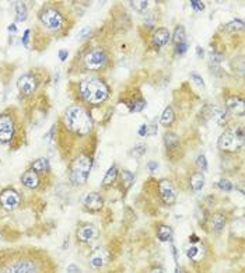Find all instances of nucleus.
<instances>
[{
  "mask_svg": "<svg viewBox=\"0 0 245 273\" xmlns=\"http://www.w3.org/2000/svg\"><path fill=\"white\" fill-rule=\"evenodd\" d=\"M112 254L107 246H98L94 251L91 252L88 258V263L93 269H102L111 261Z\"/></svg>",
  "mask_w": 245,
  "mask_h": 273,
  "instance_id": "obj_11",
  "label": "nucleus"
},
{
  "mask_svg": "<svg viewBox=\"0 0 245 273\" xmlns=\"http://www.w3.org/2000/svg\"><path fill=\"white\" fill-rule=\"evenodd\" d=\"M63 122L70 132L77 136H85L94 128L91 113L83 105H72L63 113Z\"/></svg>",
  "mask_w": 245,
  "mask_h": 273,
  "instance_id": "obj_3",
  "label": "nucleus"
},
{
  "mask_svg": "<svg viewBox=\"0 0 245 273\" xmlns=\"http://www.w3.org/2000/svg\"><path fill=\"white\" fill-rule=\"evenodd\" d=\"M205 182H206L205 174L202 171H195L189 178V187L193 192H199L205 187Z\"/></svg>",
  "mask_w": 245,
  "mask_h": 273,
  "instance_id": "obj_22",
  "label": "nucleus"
},
{
  "mask_svg": "<svg viewBox=\"0 0 245 273\" xmlns=\"http://www.w3.org/2000/svg\"><path fill=\"white\" fill-rule=\"evenodd\" d=\"M59 58H60V60H62V62H64V60H66V58H68V52H66V51H63V49H62V51H59Z\"/></svg>",
  "mask_w": 245,
  "mask_h": 273,
  "instance_id": "obj_44",
  "label": "nucleus"
},
{
  "mask_svg": "<svg viewBox=\"0 0 245 273\" xmlns=\"http://www.w3.org/2000/svg\"><path fill=\"white\" fill-rule=\"evenodd\" d=\"M197 242H201V238H199L196 234H192V236H189V244H197Z\"/></svg>",
  "mask_w": 245,
  "mask_h": 273,
  "instance_id": "obj_43",
  "label": "nucleus"
},
{
  "mask_svg": "<svg viewBox=\"0 0 245 273\" xmlns=\"http://www.w3.org/2000/svg\"><path fill=\"white\" fill-rule=\"evenodd\" d=\"M133 181H135L133 172H130L129 170H123V171H121V182H122V187L125 188V191H128L129 188L132 187Z\"/></svg>",
  "mask_w": 245,
  "mask_h": 273,
  "instance_id": "obj_28",
  "label": "nucleus"
},
{
  "mask_svg": "<svg viewBox=\"0 0 245 273\" xmlns=\"http://www.w3.org/2000/svg\"><path fill=\"white\" fill-rule=\"evenodd\" d=\"M118 174H119L118 166H117V164H112V166L107 170V172H105V175H104V178H102V182H101L102 187H104V188L111 187L112 184L117 181Z\"/></svg>",
  "mask_w": 245,
  "mask_h": 273,
  "instance_id": "obj_23",
  "label": "nucleus"
},
{
  "mask_svg": "<svg viewBox=\"0 0 245 273\" xmlns=\"http://www.w3.org/2000/svg\"><path fill=\"white\" fill-rule=\"evenodd\" d=\"M30 30H26V32H24V37H23V43H24V47L26 48H28V41H30Z\"/></svg>",
  "mask_w": 245,
  "mask_h": 273,
  "instance_id": "obj_41",
  "label": "nucleus"
},
{
  "mask_svg": "<svg viewBox=\"0 0 245 273\" xmlns=\"http://www.w3.org/2000/svg\"><path fill=\"white\" fill-rule=\"evenodd\" d=\"M16 132V123L14 118L9 113L0 115V143H10L14 138Z\"/></svg>",
  "mask_w": 245,
  "mask_h": 273,
  "instance_id": "obj_9",
  "label": "nucleus"
},
{
  "mask_svg": "<svg viewBox=\"0 0 245 273\" xmlns=\"http://www.w3.org/2000/svg\"><path fill=\"white\" fill-rule=\"evenodd\" d=\"M111 90L105 81L100 77H87L79 84V96L88 105H101L107 102Z\"/></svg>",
  "mask_w": 245,
  "mask_h": 273,
  "instance_id": "obj_2",
  "label": "nucleus"
},
{
  "mask_svg": "<svg viewBox=\"0 0 245 273\" xmlns=\"http://www.w3.org/2000/svg\"><path fill=\"white\" fill-rule=\"evenodd\" d=\"M210 229L213 231L214 234H220L221 231L226 229V224H227V214L218 210V212H214L210 217Z\"/></svg>",
  "mask_w": 245,
  "mask_h": 273,
  "instance_id": "obj_17",
  "label": "nucleus"
},
{
  "mask_svg": "<svg viewBox=\"0 0 245 273\" xmlns=\"http://www.w3.org/2000/svg\"><path fill=\"white\" fill-rule=\"evenodd\" d=\"M172 42L174 45H180V43L187 42V32H185V27L184 26H176L175 30H174V34H172Z\"/></svg>",
  "mask_w": 245,
  "mask_h": 273,
  "instance_id": "obj_26",
  "label": "nucleus"
},
{
  "mask_svg": "<svg viewBox=\"0 0 245 273\" xmlns=\"http://www.w3.org/2000/svg\"><path fill=\"white\" fill-rule=\"evenodd\" d=\"M21 184L28 189H37L39 187V174L34 171V170H28L21 175Z\"/></svg>",
  "mask_w": 245,
  "mask_h": 273,
  "instance_id": "obj_20",
  "label": "nucleus"
},
{
  "mask_svg": "<svg viewBox=\"0 0 245 273\" xmlns=\"http://www.w3.org/2000/svg\"><path fill=\"white\" fill-rule=\"evenodd\" d=\"M31 170L37 172V174H48L49 170H51V166H49L48 158H38L31 164Z\"/></svg>",
  "mask_w": 245,
  "mask_h": 273,
  "instance_id": "obj_24",
  "label": "nucleus"
},
{
  "mask_svg": "<svg viewBox=\"0 0 245 273\" xmlns=\"http://www.w3.org/2000/svg\"><path fill=\"white\" fill-rule=\"evenodd\" d=\"M157 167H159V164H157L155 161H150V163H147V170H149L150 172H153L154 170H157Z\"/></svg>",
  "mask_w": 245,
  "mask_h": 273,
  "instance_id": "obj_42",
  "label": "nucleus"
},
{
  "mask_svg": "<svg viewBox=\"0 0 245 273\" xmlns=\"http://www.w3.org/2000/svg\"><path fill=\"white\" fill-rule=\"evenodd\" d=\"M196 166L199 168V171L206 172L208 171V158L205 154H199L196 158Z\"/></svg>",
  "mask_w": 245,
  "mask_h": 273,
  "instance_id": "obj_32",
  "label": "nucleus"
},
{
  "mask_svg": "<svg viewBox=\"0 0 245 273\" xmlns=\"http://www.w3.org/2000/svg\"><path fill=\"white\" fill-rule=\"evenodd\" d=\"M196 54L199 58H203V55H205V52H203V48H201V47H196Z\"/></svg>",
  "mask_w": 245,
  "mask_h": 273,
  "instance_id": "obj_46",
  "label": "nucleus"
},
{
  "mask_svg": "<svg viewBox=\"0 0 245 273\" xmlns=\"http://www.w3.org/2000/svg\"><path fill=\"white\" fill-rule=\"evenodd\" d=\"M14 11H16V17L18 21H26L28 17V9L26 3L23 2H17L14 5Z\"/></svg>",
  "mask_w": 245,
  "mask_h": 273,
  "instance_id": "obj_27",
  "label": "nucleus"
},
{
  "mask_svg": "<svg viewBox=\"0 0 245 273\" xmlns=\"http://www.w3.org/2000/svg\"><path fill=\"white\" fill-rule=\"evenodd\" d=\"M191 80L193 81L195 84H197V86L205 87V81H203V77H202V76L197 75L196 72H192V73H191Z\"/></svg>",
  "mask_w": 245,
  "mask_h": 273,
  "instance_id": "obj_35",
  "label": "nucleus"
},
{
  "mask_svg": "<svg viewBox=\"0 0 245 273\" xmlns=\"http://www.w3.org/2000/svg\"><path fill=\"white\" fill-rule=\"evenodd\" d=\"M175 121V112H174V109L172 107H167L161 113V118H160V123L165 128H170L171 125L174 123Z\"/></svg>",
  "mask_w": 245,
  "mask_h": 273,
  "instance_id": "obj_25",
  "label": "nucleus"
},
{
  "mask_svg": "<svg viewBox=\"0 0 245 273\" xmlns=\"http://www.w3.org/2000/svg\"><path fill=\"white\" fill-rule=\"evenodd\" d=\"M16 31H17L16 24H10V26H9V32H16Z\"/></svg>",
  "mask_w": 245,
  "mask_h": 273,
  "instance_id": "obj_47",
  "label": "nucleus"
},
{
  "mask_svg": "<svg viewBox=\"0 0 245 273\" xmlns=\"http://www.w3.org/2000/svg\"><path fill=\"white\" fill-rule=\"evenodd\" d=\"M146 105H147L146 100L142 98V97H138V98H135V100L129 102V109L132 112H140V111H143L144 108H146Z\"/></svg>",
  "mask_w": 245,
  "mask_h": 273,
  "instance_id": "obj_29",
  "label": "nucleus"
},
{
  "mask_svg": "<svg viewBox=\"0 0 245 273\" xmlns=\"http://www.w3.org/2000/svg\"><path fill=\"white\" fill-rule=\"evenodd\" d=\"M157 192L160 196L161 202L165 206H172L176 202V189L174 184L168 178H163L157 182Z\"/></svg>",
  "mask_w": 245,
  "mask_h": 273,
  "instance_id": "obj_8",
  "label": "nucleus"
},
{
  "mask_svg": "<svg viewBox=\"0 0 245 273\" xmlns=\"http://www.w3.org/2000/svg\"><path fill=\"white\" fill-rule=\"evenodd\" d=\"M17 88L24 96H31L38 88L37 77L31 75V73H26V75L20 76V79L17 80Z\"/></svg>",
  "mask_w": 245,
  "mask_h": 273,
  "instance_id": "obj_13",
  "label": "nucleus"
},
{
  "mask_svg": "<svg viewBox=\"0 0 245 273\" xmlns=\"http://www.w3.org/2000/svg\"><path fill=\"white\" fill-rule=\"evenodd\" d=\"M171 41V32L168 28H157L154 32H153V37H151V42H153V47L157 49L163 48L167 43Z\"/></svg>",
  "mask_w": 245,
  "mask_h": 273,
  "instance_id": "obj_18",
  "label": "nucleus"
},
{
  "mask_svg": "<svg viewBox=\"0 0 245 273\" xmlns=\"http://www.w3.org/2000/svg\"><path fill=\"white\" fill-rule=\"evenodd\" d=\"M150 273H165V270L161 268V266H155V268H153L150 270Z\"/></svg>",
  "mask_w": 245,
  "mask_h": 273,
  "instance_id": "obj_45",
  "label": "nucleus"
},
{
  "mask_svg": "<svg viewBox=\"0 0 245 273\" xmlns=\"http://www.w3.org/2000/svg\"><path fill=\"white\" fill-rule=\"evenodd\" d=\"M84 67L91 72H100L107 67L109 63V55L104 48H94L85 54L83 59Z\"/></svg>",
  "mask_w": 245,
  "mask_h": 273,
  "instance_id": "obj_7",
  "label": "nucleus"
},
{
  "mask_svg": "<svg viewBox=\"0 0 245 273\" xmlns=\"http://www.w3.org/2000/svg\"><path fill=\"white\" fill-rule=\"evenodd\" d=\"M0 203H2V208L6 210H16L20 203H21V198H20V193L14 191V189H5L3 192L0 193Z\"/></svg>",
  "mask_w": 245,
  "mask_h": 273,
  "instance_id": "obj_12",
  "label": "nucleus"
},
{
  "mask_svg": "<svg viewBox=\"0 0 245 273\" xmlns=\"http://www.w3.org/2000/svg\"><path fill=\"white\" fill-rule=\"evenodd\" d=\"M91 168H93V155L88 153H80L70 163L69 181L76 187L84 185L90 177Z\"/></svg>",
  "mask_w": 245,
  "mask_h": 273,
  "instance_id": "obj_4",
  "label": "nucleus"
},
{
  "mask_svg": "<svg viewBox=\"0 0 245 273\" xmlns=\"http://www.w3.org/2000/svg\"><path fill=\"white\" fill-rule=\"evenodd\" d=\"M98 237H100V230L91 223H83L77 227L76 231V238L80 244H91L97 241Z\"/></svg>",
  "mask_w": 245,
  "mask_h": 273,
  "instance_id": "obj_10",
  "label": "nucleus"
},
{
  "mask_svg": "<svg viewBox=\"0 0 245 273\" xmlns=\"http://www.w3.org/2000/svg\"><path fill=\"white\" fill-rule=\"evenodd\" d=\"M0 273H47V262L34 254L18 252L0 265Z\"/></svg>",
  "mask_w": 245,
  "mask_h": 273,
  "instance_id": "obj_1",
  "label": "nucleus"
},
{
  "mask_svg": "<svg viewBox=\"0 0 245 273\" xmlns=\"http://www.w3.org/2000/svg\"><path fill=\"white\" fill-rule=\"evenodd\" d=\"M155 236L157 240L160 242H172L174 240V230L170 225L167 224H159L157 230H155Z\"/></svg>",
  "mask_w": 245,
  "mask_h": 273,
  "instance_id": "obj_21",
  "label": "nucleus"
},
{
  "mask_svg": "<svg viewBox=\"0 0 245 273\" xmlns=\"http://www.w3.org/2000/svg\"><path fill=\"white\" fill-rule=\"evenodd\" d=\"M244 146V128L242 125L231 126L220 134L217 140V147L224 153H237Z\"/></svg>",
  "mask_w": 245,
  "mask_h": 273,
  "instance_id": "obj_5",
  "label": "nucleus"
},
{
  "mask_svg": "<svg viewBox=\"0 0 245 273\" xmlns=\"http://www.w3.org/2000/svg\"><path fill=\"white\" fill-rule=\"evenodd\" d=\"M217 187L221 189V191H224V192H230V191H233V188H234V185L231 184V181H229V179H220V181L217 182Z\"/></svg>",
  "mask_w": 245,
  "mask_h": 273,
  "instance_id": "obj_33",
  "label": "nucleus"
},
{
  "mask_svg": "<svg viewBox=\"0 0 245 273\" xmlns=\"http://www.w3.org/2000/svg\"><path fill=\"white\" fill-rule=\"evenodd\" d=\"M188 51V42L180 43V45H175V54L176 55H184Z\"/></svg>",
  "mask_w": 245,
  "mask_h": 273,
  "instance_id": "obj_37",
  "label": "nucleus"
},
{
  "mask_svg": "<svg viewBox=\"0 0 245 273\" xmlns=\"http://www.w3.org/2000/svg\"><path fill=\"white\" fill-rule=\"evenodd\" d=\"M226 30L231 32L242 31V30H244V21H242V20H238V18H235L233 21H230L229 24H226Z\"/></svg>",
  "mask_w": 245,
  "mask_h": 273,
  "instance_id": "obj_30",
  "label": "nucleus"
},
{
  "mask_svg": "<svg viewBox=\"0 0 245 273\" xmlns=\"http://www.w3.org/2000/svg\"><path fill=\"white\" fill-rule=\"evenodd\" d=\"M66 273H81V269L79 268L75 262H72L68 265V268H66Z\"/></svg>",
  "mask_w": 245,
  "mask_h": 273,
  "instance_id": "obj_38",
  "label": "nucleus"
},
{
  "mask_svg": "<svg viewBox=\"0 0 245 273\" xmlns=\"http://www.w3.org/2000/svg\"><path fill=\"white\" fill-rule=\"evenodd\" d=\"M130 6L133 7L136 11H140V13H143L149 9V2L147 0H135V2H129Z\"/></svg>",
  "mask_w": 245,
  "mask_h": 273,
  "instance_id": "obj_31",
  "label": "nucleus"
},
{
  "mask_svg": "<svg viewBox=\"0 0 245 273\" xmlns=\"http://www.w3.org/2000/svg\"><path fill=\"white\" fill-rule=\"evenodd\" d=\"M155 24V16L154 14H149V16H146L144 18V26L147 28H153Z\"/></svg>",
  "mask_w": 245,
  "mask_h": 273,
  "instance_id": "obj_36",
  "label": "nucleus"
},
{
  "mask_svg": "<svg viewBox=\"0 0 245 273\" xmlns=\"http://www.w3.org/2000/svg\"><path fill=\"white\" fill-rule=\"evenodd\" d=\"M146 150H147V146L140 143V145H136L133 149H132V155H133V157H140V155H143L144 153H146Z\"/></svg>",
  "mask_w": 245,
  "mask_h": 273,
  "instance_id": "obj_34",
  "label": "nucleus"
},
{
  "mask_svg": "<svg viewBox=\"0 0 245 273\" xmlns=\"http://www.w3.org/2000/svg\"><path fill=\"white\" fill-rule=\"evenodd\" d=\"M147 133H149V125H147V123H146V125H142L140 129H139V134H140V136H147Z\"/></svg>",
  "mask_w": 245,
  "mask_h": 273,
  "instance_id": "obj_40",
  "label": "nucleus"
},
{
  "mask_svg": "<svg viewBox=\"0 0 245 273\" xmlns=\"http://www.w3.org/2000/svg\"><path fill=\"white\" fill-rule=\"evenodd\" d=\"M227 112L235 113L238 117H244L245 105L244 100L240 96H230L226 98V108H224Z\"/></svg>",
  "mask_w": 245,
  "mask_h": 273,
  "instance_id": "obj_16",
  "label": "nucleus"
},
{
  "mask_svg": "<svg viewBox=\"0 0 245 273\" xmlns=\"http://www.w3.org/2000/svg\"><path fill=\"white\" fill-rule=\"evenodd\" d=\"M185 255L192 263H202V261H205L206 255H208V248H206V245H203L202 242L191 244L187 248Z\"/></svg>",
  "mask_w": 245,
  "mask_h": 273,
  "instance_id": "obj_14",
  "label": "nucleus"
},
{
  "mask_svg": "<svg viewBox=\"0 0 245 273\" xmlns=\"http://www.w3.org/2000/svg\"><path fill=\"white\" fill-rule=\"evenodd\" d=\"M83 204L88 212H100L104 208V198L100 192H88L85 193L83 198Z\"/></svg>",
  "mask_w": 245,
  "mask_h": 273,
  "instance_id": "obj_15",
  "label": "nucleus"
},
{
  "mask_svg": "<svg viewBox=\"0 0 245 273\" xmlns=\"http://www.w3.org/2000/svg\"><path fill=\"white\" fill-rule=\"evenodd\" d=\"M191 7L192 9H195V10L202 11L205 10V3H203V2H197V0H192Z\"/></svg>",
  "mask_w": 245,
  "mask_h": 273,
  "instance_id": "obj_39",
  "label": "nucleus"
},
{
  "mask_svg": "<svg viewBox=\"0 0 245 273\" xmlns=\"http://www.w3.org/2000/svg\"><path fill=\"white\" fill-rule=\"evenodd\" d=\"M38 18L43 27L54 32L60 31L64 27V21H66L60 10L54 6H43L38 13Z\"/></svg>",
  "mask_w": 245,
  "mask_h": 273,
  "instance_id": "obj_6",
  "label": "nucleus"
},
{
  "mask_svg": "<svg viewBox=\"0 0 245 273\" xmlns=\"http://www.w3.org/2000/svg\"><path fill=\"white\" fill-rule=\"evenodd\" d=\"M163 140H164V146L167 151H176L181 146V139L180 136L175 133V132H171V130H167L163 136Z\"/></svg>",
  "mask_w": 245,
  "mask_h": 273,
  "instance_id": "obj_19",
  "label": "nucleus"
},
{
  "mask_svg": "<svg viewBox=\"0 0 245 273\" xmlns=\"http://www.w3.org/2000/svg\"><path fill=\"white\" fill-rule=\"evenodd\" d=\"M175 273H181V269L178 268V266H176V268H175Z\"/></svg>",
  "mask_w": 245,
  "mask_h": 273,
  "instance_id": "obj_48",
  "label": "nucleus"
}]
</instances>
